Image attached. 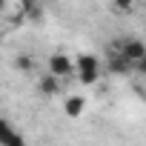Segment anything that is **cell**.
<instances>
[{"label": "cell", "mask_w": 146, "mask_h": 146, "mask_svg": "<svg viewBox=\"0 0 146 146\" xmlns=\"http://www.w3.org/2000/svg\"><path fill=\"white\" fill-rule=\"evenodd\" d=\"M72 63H75V72H78V83L83 86H95L100 80V57L92 54V52H80L78 57H72Z\"/></svg>", "instance_id": "1"}, {"label": "cell", "mask_w": 146, "mask_h": 146, "mask_svg": "<svg viewBox=\"0 0 146 146\" xmlns=\"http://www.w3.org/2000/svg\"><path fill=\"white\" fill-rule=\"evenodd\" d=\"M112 49H115V52H120V54H123V60H126L132 69H135L137 63H143V60H146V49H143L140 37H123V40H117Z\"/></svg>", "instance_id": "2"}, {"label": "cell", "mask_w": 146, "mask_h": 146, "mask_svg": "<svg viewBox=\"0 0 146 146\" xmlns=\"http://www.w3.org/2000/svg\"><path fill=\"white\" fill-rule=\"evenodd\" d=\"M49 75H54L57 80L75 75V63H72V57L63 54V52H54V54L49 57Z\"/></svg>", "instance_id": "3"}, {"label": "cell", "mask_w": 146, "mask_h": 146, "mask_svg": "<svg viewBox=\"0 0 146 146\" xmlns=\"http://www.w3.org/2000/svg\"><path fill=\"white\" fill-rule=\"evenodd\" d=\"M103 66L109 69V75H115V78H129V75H132V66H129V63L123 60V54L115 52V49L106 54V63H103Z\"/></svg>", "instance_id": "4"}, {"label": "cell", "mask_w": 146, "mask_h": 146, "mask_svg": "<svg viewBox=\"0 0 146 146\" xmlns=\"http://www.w3.org/2000/svg\"><path fill=\"white\" fill-rule=\"evenodd\" d=\"M37 89H40V95H46V98H54V95L63 89V83H60L54 75H49V72H46V75L37 80Z\"/></svg>", "instance_id": "5"}, {"label": "cell", "mask_w": 146, "mask_h": 146, "mask_svg": "<svg viewBox=\"0 0 146 146\" xmlns=\"http://www.w3.org/2000/svg\"><path fill=\"white\" fill-rule=\"evenodd\" d=\"M83 109H86V98H80V95H72V98H66V103H63V112H66L69 117H80Z\"/></svg>", "instance_id": "6"}, {"label": "cell", "mask_w": 146, "mask_h": 146, "mask_svg": "<svg viewBox=\"0 0 146 146\" xmlns=\"http://www.w3.org/2000/svg\"><path fill=\"white\" fill-rule=\"evenodd\" d=\"M20 9L29 20H40L43 17V6H40V0H20Z\"/></svg>", "instance_id": "7"}, {"label": "cell", "mask_w": 146, "mask_h": 146, "mask_svg": "<svg viewBox=\"0 0 146 146\" xmlns=\"http://www.w3.org/2000/svg\"><path fill=\"white\" fill-rule=\"evenodd\" d=\"M15 66H17L20 72H32V69H35V57L26 54V52H20V54L15 57Z\"/></svg>", "instance_id": "8"}, {"label": "cell", "mask_w": 146, "mask_h": 146, "mask_svg": "<svg viewBox=\"0 0 146 146\" xmlns=\"http://www.w3.org/2000/svg\"><path fill=\"white\" fill-rule=\"evenodd\" d=\"M135 6H137V0H115V9H117L120 15H132Z\"/></svg>", "instance_id": "9"}, {"label": "cell", "mask_w": 146, "mask_h": 146, "mask_svg": "<svg viewBox=\"0 0 146 146\" xmlns=\"http://www.w3.org/2000/svg\"><path fill=\"white\" fill-rule=\"evenodd\" d=\"M0 146H26V137L20 132H12L6 140H0Z\"/></svg>", "instance_id": "10"}, {"label": "cell", "mask_w": 146, "mask_h": 146, "mask_svg": "<svg viewBox=\"0 0 146 146\" xmlns=\"http://www.w3.org/2000/svg\"><path fill=\"white\" fill-rule=\"evenodd\" d=\"M12 132H15V126H12V123H9L6 117H0V140H6V137H9Z\"/></svg>", "instance_id": "11"}, {"label": "cell", "mask_w": 146, "mask_h": 146, "mask_svg": "<svg viewBox=\"0 0 146 146\" xmlns=\"http://www.w3.org/2000/svg\"><path fill=\"white\" fill-rule=\"evenodd\" d=\"M3 9H6V0H0V12H3Z\"/></svg>", "instance_id": "12"}]
</instances>
